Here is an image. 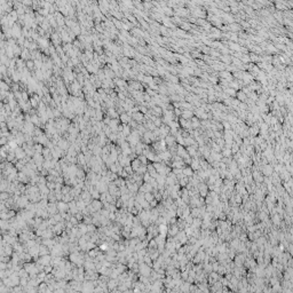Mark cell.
Returning a JSON list of instances; mask_svg holds the SVG:
<instances>
[{"label":"cell","mask_w":293,"mask_h":293,"mask_svg":"<svg viewBox=\"0 0 293 293\" xmlns=\"http://www.w3.org/2000/svg\"><path fill=\"white\" fill-rule=\"evenodd\" d=\"M237 98H238V101H243V102H246V100H247V96H246V94L243 92V90H239V92H237Z\"/></svg>","instance_id":"7c38bea8"},{"label":"cell","mask_w":293,"mask_h":293,"mask_svg":"<svg viewBox=\"0 0 293 293\" xmlns=\"http://www.w3.org/2000/svg\"><path fill=\"white\" fill-rule=\"evenodd\" d=\"M14 152H15V156H16V159H18V160H22V159H24L26 157V153L22 146H17Z\"/></svg>","instance_id":"3957f363"},{"label":"cell","mask_w":293,"mask_h":293,"mask_svg":"<svg viewBox=\"0 0 293 293\" xmlns=\"http://www.w3.org/2000/svg\"><path fill=\"white\" fill-rule=\"evenodd\" d=\"M181 26H182L183 30H189V28H190V25L187 24V23H182V25H181Z\"/></svg>","instance_id":"d6a6232c"},{"label":"cell","mask_w":293,"mask_h":293,"mask_svg":"<svg viewBox=\"0 0 293 293\" xmlns=\"http://www.w3.org/2000/svg\"><path fill=\"white\" fill-rule=\"evenodd\" d=\"M77 176H78L79 179H82V178L85 176V172L82 171V169H79L78 173H77Z\"/></svg>","instance_id":"83f0119b"},{"label":"cell","mask_w":293,"mask_h":293,"mask_svg":"<svg viewBox=\"0 0 293 293\" xmlns=\"http://www.w3.org/2000/svg\"><path fill=\"white\" fill-rule=\"evenodd\" d=\"M40 253H41V254H45V255H46V253H48V250H47L45 246H41V247H40Z\"/></svg>","instance_id":"f1b7e54d"},{"label":"cell","mask_w":293,"mask_h":293,"mask_svg":"<svg viewBox=\"0 0 293 293\" xmlns=\"http://www.w3.org/2000/svg\"><path fill=\"white\" fill-rule=\"evenodd\" d=\"M57 209H58V211L63 212V211H66V210L69 209V206L66 205L65 202H61V203L57 204Z\"/></svg>","instance_id":"e0dca14e"},{"label":"cell","mask_w":293,"mask_h":293,"mask_svg":"<svg viewBox=\"0 0 293 293\" xmlns=\"http://www.w3.org/2000/svg\"><path fill=\"white\" fill-rule=\"evenodd\" d=\"M96 76H97V78L100 79L101 81H103L105 79V74H104V69H100V70L97 71V73H96Z\"/></svg>","instance_id":"d6986e66"},{"label":"cell","mask_w":293,"mask_h":293,"mask_svg":"<svg viewBox=\"0 0 293 293\" xmlns=\"http://www.w3.org/2000/svg\"><path fill=\"white\" fill-rule=\"evenodd\" d=\"M70 145H71V143L69 142L66 138H64V137H62L61 138L60 141H58V143H57V146L58 148L61 149V150H63V151H68V149L70 148Z\"/></svg>","instance_id":"7a4b0ae2"},{"label":"cell","mask_w":293,"mask_h":293,"mask_svg":"<svg viewBox=\"0 0 293 293\" xmlns=\"http://www.w3.org/2000/svg\"><path fill=\"white\" fill-rule=\"evenodd\" d=\"M212 158L213 159H215V160H220L221 158H222V155H220V153H217V152H213L212 153Z\"/></svg>","instance_id":"4316f807"},{"label":"cell","mask_w":293,"mask_h":293,"mask_svg":"<svg viewBox=\"0 0 293 293\" xmlns=\"http://www.w3.org/2000/svg\"><path fill=\"white\" fill-rule=\"evenodd\" d=\"M119 119H120V121H121V124H124V125H128L130 121H132V117L129 116L128 113L127 112H124V113H121L120 116H119Z\"/></svg>","instance_id":"277c9868"},{"label":"cell","mask_w":293,"mask_h":293,"mask_svg":"<svg viewBox=\"0 0 293 293\" xmlns=\"http://www.w3.org/2000/svg\"><path fill=\"white\" fill-rule=\"evenodd\" d=\"M33 150L36 153H42V151H44L42 144H40V143H36V144L33 145Z\"/></svg>","instance_id":"2e32d148"},{"label":"cell","mask_w":293,"mask_h":293,"mask_svg":"<svg viewBox=\"0 0 293 293\" xmlns=\"http://www.w3.org/2000/svg\"><path fill=\"white\" fill-rule=\"evenodd\" d=\"M31 122H32L33 125L39 126V125L41 124V122H40V117H39L38 114H33V116H31Z\"/></svg>","instance_id":"9a60e30c"},{"label":"cell","mask_w":293,"mask_h":293,"mask_svg":"<svg viewBox=\"0 0 293 293\" xmlns=\"http://www.w3.org/2000/svg\"><path fill=\"white\" fill-rule=\"evenodd\" d=\"M110 121H111V118H110V117H105L104 120H103V122H104V125H108V126L110 125Z\"/></svg>","instance_id":"f546056e"},{"label":"cell","mask_w":293,"mask_h":293,"mask_svg":"<svg viewBox=\"0 0 293 293\" xmlns=\"http://www.w3.org/2000/svg\"><path fill=\"white\" fill-rule=\"evenodd\" d=\"M71 31L76 34V36H79V34L81 33V26H80V24H79L77 21H74L73 22V24H72V26H71Z\"/></svg>","instance_id":"8992f818"},{"label":"cell","mask_w":293,"mask_h":293,"mask_svg":"<svg viewBox=\"0 0 293 293\" xmlns=\"http://www.w3.org/2000/svg\"><path fill=\"white\" fill-rule=\"evenodd\" d=\"M0 84H1V90H5V92H9V90L12 89V87H10L5 80H2L1 82H0Z\"/></svg>","instance_id":"ffe728a7"},{"label":"cell","mask_w":293,"mask_h":293,"mask_svg":"<svg viewBox=\"0 0 293 293\" xmlns=\"http://www.w3.org/2000/svg\"><path fill=\"white\" fill-rule=\"evenodd\" d=\"M34 129H36V127H34V125L31 121H24V125H23V130H22L24 134H32L33 135Z\"/></svg>","instance_id":"6da1fadb"},{"label":"cell","mask_w":293,"mask_h":293,"mask_svg":"<svg viewBox=\"0 0 293 293\" xmlns=\"http://www.w3.org/2000/svg\"><path fill=\"white\" fill-rule=\"evenodd\" d=\"M104 74H105V78L106 79H113L114 78H117L116 77V73H114V71L112 70V69H110V68H108V66H105L104 68Z\"/></svg>","instance_id":"5b68a950"},{"label":"cell","mask_w":293,"mask_h":293,"mask_svg":"<svg viewBox=\"0 0 293 293\" xmlns=\"http://www.w3.org/2000/svg\"><path fill=\"white\" fill-rule=\"evenodd\" d=\"M138 158V160L141 161L143 165H146V161H148V158H146V156H144V155H140L137 157Z\"/></svg>","instance_id":"603a6c76"},{"label":"cell","mask_w":293,"mask_h":293,"mask_svg":"<svg viewBox=\"0 0 293 293\" xmlns=\"http://www.w3.org/2000/svg\"><path fill=\"white\" fill-rule=\"evenodd\" d=\"M26 68H28L29 70H33L34 69V61H32V60L26 61Z\"/></svg>","instance_id":"44dd1931"},{"label":"cell","mask_w":293,"mask_h":293,"mask_svg":"<svg viewBox=\"0 0 293 293\" xmlns=\"http://www.w3.org/2000/svg\"><path fill=\"white\" fill-rule=\"evenodd\" d=\"M183 174L184 175H188V176H190V175H192V168H184L183 169Z\"/></svg>","instance_id":"484cf974"},{"label":"cell","mask_w":293,"mask_h":293,"mask_svg":"<svg viewBox=\"0 0 293 293\" xmlns=\"http://www.w3.org/2000/svg\"><path fill=\"white\" fill-rule=\"evenodd\" d=\"M22 4H23V6L25 7V6H32L33 2H32V1H29V0H28V1H23Z\"/></svg>","instance_id":"1f68e13d"},{"label":"cell","mask_w":293,"mask_h":293,"mask_svg":"<svg viewBox=\"0 0 293 293\" xmlns=\"http://www.w3.org/2000/svg\"><path fill=\"white\" fill-rule=\"evenodd\" d=\"M191 125H192V128H198L199 126H202V122L199 121L198 118H196V117H194V118H191Z\"/></svg>","instance_id":"4fadbf2b"},{"label":"cell","mask_w":293,"mask_h":293,"mask_svg":"<svg viewBox=\"0 0 293 293\" xmlns=\"http://www.w3.org/2000/svg\"><path fill=\"white\" fill-rule=\"evenodd\" d=\"M7 141H8V138L6 136H1V145H6Z\"/></svg>","instance_id":"4dcf8cb0"},{"label":"cell","mask_w":293,"mask_h":293,"mask_svg":"<svg viewBox=\"0 0 293 293\" xmlns=\"http://www.w3.org/2000/svg\"><path fill=\"white\" fill-rule=\"evenodd\" d=\"M182 117L183 119H187V120H189V119L192 118V111L190 110H182Z\"/></svg>","instance_id":"8fae6325"},{"label":"cell","mask_w":293,"mask_h":293,"mask_svg":"<svg viewBox=\"0 0 293 293\" xmlns=\"http://www.w3.org/2000/svg\"><path fill=\"white\" fill-rule=\"evenodd\" d=\"M132 130H133V129H132V127H130L129 125H124V129H122V132H121V133L125 135V136L127 137L128 135H130Z\"/></svg>","instance_id":"5bb4252c"},{"label":"cell","mask_w":293,"mask_h":293,"mask_svg":"<svg viewBox=\"0 0 293 293\" xmlns=\"http://www.w3.org/2000/svg\"><path fill=\"white\" fill-rule=\"evenodd\" d=\"M225 93H226V94H228V95H230V96H236V95H237L236 90L233 89V88H227Z\"/></svg>","instance_id":"7402d4cb"},{"label":"cell","mask_w":293,"mask_h":293,"mask_svg":"<svg viewBox=\"0 0 293 293\" xmlns=\"http://www.w3.org/2000/svg\"><path fill=\"white\" fill-rule=\"evenodd\" d=\"M21 87H20V84H14L12 85V92L15 93V92H20Z\"/></svg>","instance_id":"d4e9b609"},{"label":"cell","mask_w":293,"mask_h":293,"mask_svg":"<svg viewBox=\"0 0 293 293\" xmlns=\"http://www.w3.org/2000/svg\"><path fill=\"white\" fill-rule=\"evenodd\" d=\"M21 58L24 61H29L31 60V52L29 49H25L23 48V52H22V55H21Z\"/></svg>","instance_id":"9c48e42d"},{"label":"cell","mask_w":293,"mask_h":293,"mask_svg":"<svg viewBox=\"0 0 293 293\" xmlns=\"http://www.w3.org/2000/svg\"><path fill=\"white\" fill-rule=\"evenodd\" d=\"M175 141H176V137L173 136V135H168V136L165 137V142H166V144L169 145V146H173V145H174Z\"/></svg>","instance_id":"30bf717a"},{"label":"cell","mask_w":293,"mask_h":293,"mask_svg":"<svg viewBox=\"0 0 293 293\" xmlns=\"http://www.w3.org/2000/svg\"><path fill=\"white\" fill-rule=\"evenodd\" d=\"M144 198H145V201L146 202H152L153 201V195H151L150 192H146V194H144Z\"/></svg>","instance_id":"cb8c5ba5"},{"label":"cell","mask_w":293,"mask_h":293,"mask_svg":"<svg viewBox=\"0 0 293 293\" xmlns=\"http://www.w3.org/2000/svg\"><path fill=\"white\" fill-rule=\"evenodd\" d=\"M106 112H108V117H110L111 119H117L118 118V112H117L116 108H110L106 110Z\"/></svg>","instance_id":"ba28073f"},{"label":"cell","mask_w":293,"mask_h":293,"mask_svg":"<svg viewBox=\"0 0 293 293\" xmlns=\"http://www.w3.org/2000/svg\"><path fill=\"white\" fill-rule=\"evenodd\" d=\"M95 119H96L97 121H102L103 118V111L102 109H98V110H96V113H95Z\"/></svg>","instance_id":"ac0fdd59"},{"label":"cell","mask_w":293,"mask_h":293,"mask_svg":"<svg viewBox=\"0 0 293 293\" xmlns=\"http://www.w3.org/2000/svg\"><path fill=\"white\" fill-rule=\"evenodd\" d=\"M142 163H141L140 160H138V158H136V159H134V160H132V164H130V166H132V168H133V171L134 172H137L138 169H140V167L142 166Z\"/></svg>","instance_id":"52a82bcc"}]
</instances>
